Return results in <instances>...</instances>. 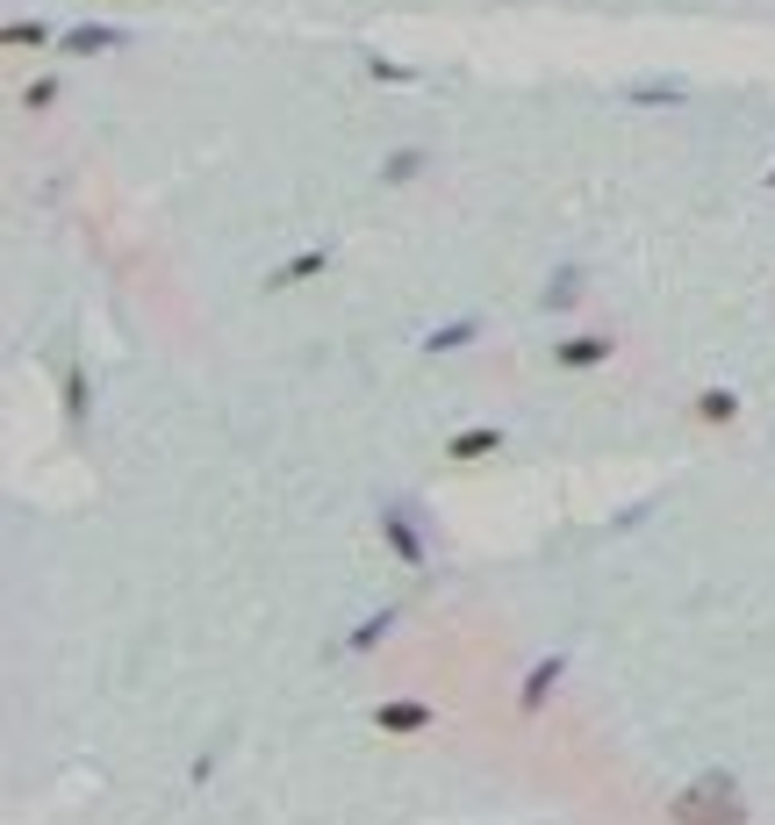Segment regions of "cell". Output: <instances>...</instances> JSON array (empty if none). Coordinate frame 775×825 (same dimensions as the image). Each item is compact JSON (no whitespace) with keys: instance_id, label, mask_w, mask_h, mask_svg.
Wrapping results in <instances>:
<instances>
[{"instance_id":"8","label":"cell","mask_w":775,"mask_h":825,"mask_svg":"<svg viewBox=\"0 0 775 825\" xmlns=\"http://www.w3.org/2000/svg\"><path fill=\"white\" fill-rule=\"evenodd\" d=\"M324 266H330V252H324V244H316V252H295V258H287V266L273 273L266 287H295V281H316V273H324Z\"/></svg>"},{"instance_id":"14","label":"cell","mask_w":775,"mask_h":825,"mask_svg":"<svg viewBox=\"0 0 775 825\" xmlns=\"http://www.w3.org/2000/svg\"><path fill=\"white\" fill-rule=\"evenodd\" d=\"M8 43H14V51H43V43H51V29H43V22H14Z\"/></svg>"},{"instance_id":"5","label":"cell","mask_w":775,"mask_h":825,"mask_svg":"<svg viewBox=\"0 0 775 825\" xmlns=\"http://www.w3.org/2000/svg\"><path fill=\"white\" fill-rule=\"evenodd\" d=\"M560 668H568V661H560V653H545V661L539 668H531V675H524V690H517V711H545V696H553V682H560Z\"/></svg>"},{"instance_id":"6","label":"cell","mask_w":775,"mask_h":825,"mask_svg":"<svg viewBox=\"0 0 775 825\" xmlns=\"http://www.w3.org/2000/svg\"><path fill=\"white\" fill-rule=\"evenodd\" d=\"M489 452H503V431H496V424H475V431H460L446 446V460H489Z\"/></svg>"},{"instance_id":"10","label":"cell","mask_w":775,"mask_h":825,"mask_svg":"<svg viewBox=\"0 0 775 825\" xmlns=\"http://www.w3.org/2000/svg\"><path fill=\"white\" fill-rule=\"evenodd\" d=\"M696 417H704V424H733L740 417V395L733 388H704V395H696Z\"/></svg>"},{"instance_id":"12","label":"cell","mask_w":775,"mask_h":825,"mask_svg":"<svg viewBox=\"0 0 775 825\" xmlns=\"http://www.w3.org/2000/svg\"><path fill=\"white\" fill-rule=\"evenodd\" d=\"M388 624H395V610H381V618H367V624H359V632H353V639H345V646H353V653H367V646H381V639H388Z\"/></svg>"},{"instance_id":"2","label":"cell","mask_w":775,"mask_h":825,"mask_svg":"<svg viewBox=\"0 0 775 825\" xmlns=\"http://www.w3.org/2000/svg\"><path fill=\"white\" fill-rule=\"evenodd\" d=\"M611 330H582V338H560L553 345V366L560 374H589V366H611Z\"/></svg>"},{"instance_id":"3","label":"cell","mask_w":775,"mask_h":825,"mask_svg":"<svg viewBox=\"0 0 775 825\" xmlns=\"http://www.w3.org/2000/svg\"><path fill=\"white\" fill-rule=\"evenodd\" d=\"M381 539L395 546L402 568H424V539H417V524H409V502H388L381 510Z\"/></svg>"},{"instance_id":"15","label":"cell","mask_w":775,"mask_h":825,"mask_svg":"<svg viewBox=\"0 0 775 825\" xmlns=\"http://www.w3.org/2000/svg\"><path fill=\"white\" fill-rule=\"evenodd\" d=\"M51 101H58V80H29V94H22V109H29V115L51 109Z\"/></svg>"},{"instance_id":"4","label":"cell","mask_w":775,"mask_h":825,"mask_svg":"<svg viewBox=\"0 0 775 825\" xmlns=\"http://www.w3.org/2000/svg\"><path fill=\"white\" fill-rule=\"evenodd\" d=\"M123 43H130V29L80 22V29H65V37H58V51H65V58H86V51H123Z\"/></svg>"},{"instance_id":"9","label":"cell","mask_w":775,"mask_h":825,"mask_svg":"<svg viewBox=\"0 0 775 825\" xmlns=\"http://www.w3.org/2000/svg\"><path fill=\"white\" fill-rule=\"evenodd\" d=\"M539 302H545V309H574V302H582V273L560 266L553 281H545V295H539Z\"/></svg>"},{"instance_id":"1","label":"cell","mask_w":775,"mask_h":825,"mask_svg":"<svg viewBox=\"0 0 775 825\" xmlns=\"http://www.w3.org/2000/svg\"><path fill=\"white\" fill-rule=\"evenodd\" d=\"M675 825H747V804H740V783L725 768H711V775H696L690 790H682L675 804Z\"/></svg>"},{"instance_id":"7","label":"cell","mask_w":775,"mask_h":825,"mask_svg":"<svg viewBox=\"0 0 775 825\" xmlns=\"http://www.w3.org/2000/svg\"><path fill=\"white\" fill-rule=\"evenodd\" d=\"M374 725H381V732H424V725H438V711L431 704H381Z\"/></svg>"},{"instance_id":"13","label":"cell","mask_w":775,"mask_h":825,"mask_svg":"<svg viewBox=\"0 0 775 825\" xmlns=\"http://www.w3.org/2000/svg\"><path fill=\"white\" fill-rule=\"evenodd\" d=\"M424 173V151H395V159L381 165V180H395V187H402V180H417Z\"/></svg>"},{"instance_id":"11","label":"cell","mask_w":775,"mask_h":825,"mask_svg":"<svg viewBox=\"0 0 775 825\" xmlns=\"http://www.w3.org/2000/svg\"><path fill=\"white\" fill-rule=\"evenodd\" d=\"M475 316H460V324H446V330H431V338H424V353H460V345H475Z\"/></svg>"},{"instance_id":"16","label":"cell","mask_w":775,"mask_h":825,"mask_svg":"<svg viewBox=\"0 0 775 825\" xmlns=\"http://www.w3.org/2000/svg\"><path fill=\"white\" fill-rule=\"evenodd\" d=\"M675 94H682L675 80H640V86H632V101H675Z\"/></svg>"}]
</instances>
